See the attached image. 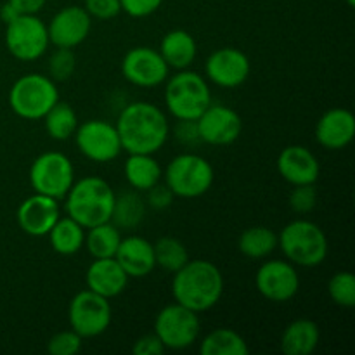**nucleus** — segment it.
Here are the masks:
<instances>
[{
  "label": "nucleus",
  "instance_id": "20e7f679",
  "mask_svg": "<svg viewBox=\"0 0 355 355\" xmlns=\"http://www.w3.org/2000/svg\"><path fill=\"white\" fill-rule=\"evenodd\" d=\"M277 248L293 266L318 267L329 252L328 238L318 224L305 218L290 222L277 234Z\"/></svg>",
  "mask_w": 355,
  "mask_h": 355
},
{
  "label": "nucleus",
  "instance_id": "c85d7f7f",
  "mask_svg": "<svg viewBox=\"0 0 355 355\" xmlns=\"http://www.w3.org/2000/svg\"><path fill=\"white\" fill-rule=\"evenodd\" d=\"M201 355H248L250 347L238 331L217 328L208 333L200 345Z\"/></svg>",
  "mask_w": 355,
  "mask_h": 355
},
{
  "label": "nucleus",
  "instance_id": "e433bc0d",
  "mask_svg": "<svg viewBox=\"0 0 355 355\" xmlns=\"http://www.w3.org/2000/svg\"><path fill=\"white\" fill-rule=\"evenodd\" d=\"M83 9L89 12L92 19L107 21L121 12V3L120 0H85Z\"/></svg>",
  "mask_w": 355,
  "mask_h": 355
},
{
  "label": "nucleus",
  "instance_id": "cd10ccee",
  "mask_svg": "<svg viewBox=\"0 0 355 355\" xmlns=\"http://www.w3.org/2000/svg\"><path fill=\"white\" fill-rule=\"evenodd\" d=\"M238 248L246 259L263 260L277 250V234L266 225H253L241 232Z\"/></svg>",
  "mask_w": 355,
  "mask_h": 355
},
{
  "label": "nucleus",
  "instance_id": "9d476101",
  "mask_svg": "<svg viewBox=\"0 0 355 355\" xmlns=\"http://www.w3.org/2000/svg\"><path fill=\"white\" fill-rule=\"evenodd\" d=\"M49 45L47 24L37 14H19L6 24V47L19 61H37Z\"/></svg>",
  "mask_w": 355,
  "mask_h": 355
},
{
  "label": "nucleus",
  "instance_id": "a211bd4d",
  "mask_svg": "<svg viewBox=\"0 0 355 355\" xmlns=\"http://www.w3.org/2000/svg\"><path fill=\"white\" fill-rule=\"evenodd\" d=\"M61 217L59 201L45 194H31L17 207L16 220L21 231L33 238H44L49 234L58 218Z\"/></svg>",
  "mask_w": 355,
  "mask_h": 355
},
{
  "label": "nucleus",
  "instance_id": "9b49d317",
  "mask_svg": "<svg viewBox=\"0 0 355 355\" xmlns=\"http://www.w3.org/2000/svg\"><path fill=\"white\" fill-rule=\"evenodd\" d=\"M111 319H113V309L110 300L94 293L89 288L78 291L69 302V326L82 338H96L103 335L110 328Z\"/></svg>",
  "mask_w": 355,
  "mask_h": 355
},
{
  "label": "nucleus",
  "instance_id": "4468645a",
  "mask_svg": "<svg viewBox=\"0 0 355 355\" xmlns=\"http://www.w3.org/2000/svg\"><path fill=\"white\" fill-rule=\"evenodd\" d=\"M121 75L128 83L141 89H155L166 82L170 68L159 51L153 47H134L121 59Z\"/></svg>",
  "mask_w": 355,
  "mask_h": 355
},
{
  "label": "nucleus",
  "instance_id": "ea45409f",
  "mask_svg": "<svg viewBox=\"0 0 355 355\" xmlns=\"http://www.w3.org/2000/svg\"><path fill=\"white\" fill-rule=\"evenodd\" d=\"M173 135H175L177 142L182 146H196L201 142L196 120H177Z\"/></svg>",
  "mask_w": 355,
  "mask_h": 355
},
{
  "label": "nucleus",
  "instance_id": "dca6fc26",
  "mask_svg": "<svg viewBox=\"0 0 355 355\" xmlns=\"http://www.w3.org/2000/svg\"><path fill=\"white\" fill-rule=\"evenodd\" d=\"M252 64L248 55L236 47H222L211 52L205 62V75L222 89H236L248 80Z\"/></svg>",
  "mask_w": 355,
  "mask_h": 355
},
{
  "label": "nucleus",
  "instance_id": "423d86ee",
  "mask_svg": "<svg viewBox=\"0 0 355 355\" xmlns=\"http://www.w3.org/2000/svg\"><path fill=\"white\" fill-rule=\"evenodd\" d=\"M165 184L175 198L194 200L211 189L215 180L214 166L196 153H182L170 159L163 172Z\"/></svg>",
  "mask_w": 355,
  "mask_h": 355
},
{
  "label": "nucleus",
  "instance_id": "2f4dec72",
  "mask_svg": "<svg viewBox=\"0 0 355 355\" xmlns=\"http://www.w3.org/2000/svg\"><path fill=\"white\" fill-rule=\"evenodd\" d=\"M155 248L156 267L163 269L165 272H177L180 267L189 262V252L180 239L173 236H163L153 245Z\"/></svg>",
  "mask_w": 355,
  "mask_h": 355
},
{
  "label": "nucleus",
  "instance_id": "0eeeda50",
  "mask_svg": "<svg viewBox=\"0 0 355 355\" xmlns=\"http://www.w3.org/2000/svg\"><path fill=\"white\" fill-rule=\"evenodd\" d=\"M59 101L54 80L40 73L19 76L9 90V106L23 120H42Z\"/></svg>",
  "mask_w": 355,
  "mask_h": 355
},
{
  "label": "nucleus",
  "instance_id": "4be33fe9",
  "mask_svg": "<svg viewBox=\"0 0 355 355\" xmlns=\"http://www.w3.org/2000/svg\"><path fill=\"white\" fill-rule=\"evenodd\" d=\"M114 259L120 263L121 269L127 272V276L134 277V279L149 276L156 267L153 243H149L142 236L121 238Z\"/></svg>",
  "mask_w": 355,
  "mask_h": 355
},
{
  "label": "nucleus",
  "instance_id": "39448f33",
  "mask_svg": "<svg viewBox=\"0 0 355 355\" xmlns=\"http://www.w3.org/2000/svg\"><path fill=\"white\" fill-rule=\"evenodd\" d=\"M211 104L208 82L193 69H180L165 82V106L175 120H198Z\"/></svg>",
  "mask_w": 355,
  "mask_h": 355
},
{
  "label": "nucleus",
  "instance_id": "ddd939ff",
  "mask_svg": "<svg viewBox=\"0 0 355 355\" xmlns=\"http://www.w3.org/2000/svg\"><path fill=\"white\" fill-rule=\"evenodd\" d=\"M255 286L266 300L286 304L300 291V274L290 260H267L257 270Z\"/></svg>",
  "mask_w": 355,
  "mask_h": 355
},
{
  "label": "nucleus",
  "instance_id": "bb28decb",
  "mask_svg": "<svg viewBox=\"0 0 355 355\" xmlns=\"http://www.w3.org/2000/svg\"><path fill=\"white\" fill-rule=\"evenodd\" d=\"M47 236L52 250L62 257L78 253L83 248V243H85V229L68 215L59 217Z\"/></svg>",
  "mask_w": 355,
  "mask_h": 355
},
{
  "label": "nucleus",
  "instance_id": "58836bf2",
  "mask_svg": "<svg viewBox=\"0 0 355 355\" xmlns=\"http://www.w3.org/2000/svg\"><path fill=\"white\" fill-rule=\"evenodd\" d=\"M121 10L130 17L141 19L155 14L162 7L163 0H120Z\"/></svg>",
  "mask_w": 355,
  "mask_h": 355
},
{
  "label": "nucleus",
  "instance_id": "393cba45",
  "mask_svg": "<svg viewBox=\"0 0 355 355\" xmlns=\"http://www.w3.org/2000/svg\"><path fill=\"white\" fill-rule=\"evenodd\" d=\"M123 173L128 186L139 193L151 189L153 186L162 182L163 177L162 165L153 155H128Z\"/></svg>",
  "mask_w": 355,
  "mask_h": 355
},
{
  "label": "nucleus",
  "instance_id": "a19ab883",
  "mask_svg": "<svg viewBox=\"0 0 355 355\" xmlns=\"http://www.w3.org/2000/svg\"><path fill=\"white\" fill-rule=\"evenodd\" d=\"M165 347L159 342L158 336L155 333L151 335H142L137 342L132 347V352L135 355H162L165 352Z\"/></svg>",
  "mask_w": 355,
  "mask_h": 355
},
{
  "label": "nucleus",
  "instance_id": "c9c22d12",
  "mask_svg": "<svg viewBox=\"0 0 355 355\" xmlns=\"http://www.w3.org/2000/svg\"><path fill=\"white\" fill-rule=\"evenodd\" d=\"M83 338L73 329L55 333L47 342V352L51 355H73L82 350Z\"/></svg>",
  "mask_w": 355,
  "mask_h": 355
},
{
  "label": "nucleus",
  "instance_id": "c756f323",
  "mask_svg": "<svg viewBox=\"0 0 355 355\" xmlns=\"http://www.w3.org/2000/svg\"><path fill=\"white\" fill-rule=\"evenodd\" d=\"M85 231L83 246L92 255V259H111V257L116 255L121 234L120 229L113 222H104V224L94 225V227L85 229Z\"/></svg>",
  "mask_w": 355,
  "mask_h": 355
},
{
  "label": "nucleus",
  "instance_id": "79ce46f5",
  "mask_svg": "<svg viewBox=\"0 0 355 355\" xmlns=\"http://www.w3.org/2000/svg\"><path fill=\"white\" fill-rule=\"evenodd\" d=\"M17 14H38L47 0H7Z\"/></svg>",
  "mask_w": 355,
  "mask_h": 355
},
{
  "label": "nucleus",
  "instance_id": "412c9836",
  "mask_svg": "<svg viewBox=\"0 0 355 355\" xmlns=\"http://www.w3.org/2000/svg\"><path fill=\"white\" fill-rule=\"evenodd\" d=\"M130 277L127 276L114 257L111 259H94L85 272V284L90 291L104 298L120 297Z\"/></svg>",
  "mask_w": 355,
  "mask_h": 355
},
{
  "label": "nucleus",
  "instance_id": "5701e85b",
  "mask_svg": "<svg viewBox=\"0 0 355 355\" xmlns=\"http://www.w3.org/2000/svg\"><path fill=\"white\" fill-rule=\"evenodd\" d=\"M159 54L170 69H187L198 54V44L193 35L186 30H172L162 38Z\"/></svg>",
  "mask_w": 355,
  "mask_h": 355
},
{
  "label": "nucleus",
  "instance_id": "f257e3e1",
  "mask_svg": "<svg viewBox=\"0 0 355 355\" xmlns=\"http://www.w3.org/2000/svg\"><path fill=\"white\" fill-rule=\"evenodd\" d=\"M121 149L128 155H155L166 144L170 125L162 107L148 101L127 104L114 123Z\"/></svg>",
  "mask_w": 355,
  "mask_h": 355
},
{
  "label": "nucleus",
  "instance_id": "4c0bfd02",
  "mask_svg": "<svg viewBox=\"0 0 355 355\" xmlns=\"http://www.w3.org/2000/svg\"><path fill=\"white\" fill-rule=\"evenodd\" d=\"M146 205L153 210H166V208L172 207L173 200V193L170 191V187L166 184L158 182L156 186H153L151 189L146 191Z\"/></svg>",
  "mask_w": 355,
  "mask_h": 355
},
{
  "label": "nucleus",
  "instance_id": "7c9ffc66",
  "mask_svg": "<svg viewBox=\"0 0 355 355\" xmlns=\"http://www.w3.org/2000/svg\"><path fill=\"white\" fill-rule=\"evenodd\" d=\"M42 120H44L45 132L54 141H68L78 128L76 111L73 110L71 104L61 103V101H58Z\"/></svg>",
  "mask_w": 355,
  "mask_h": 355
},
{
  "label": "nucleus",
  "instance_id": "f8f14e48",
  "mask_svg": "<svg viewBox=\"0 0 355 355\" xmlns=\"http://www.w3.org/2000/svg\"><path fill=\"white\" fill-rule=\"evenodd\" d=\"M73 137L80 153L90 162L110 163L123 151L116 127L106 120H89L78 123Z\"/></svg>",
  "mask_w": 355,
  "mask_h": 355
},
{
  "label": "nucleus",
  "instance_id": "37998d69",
  "mask_svg": "<svg viewBox=\"0 0 355 355\" xmlns=\"http://www.w3.org/2000/svg\"><path fill=\"white\" fill-rule=\"evenodd\" d=\"M16 16H19V14H17L16 10H14L12 7L9 6V2H6V3H3V6H2V9H0V17H2V21H3V23L7 24V23H9V21H12L14 17H16Z\"/></svg>",
  "mask_w": 355,
  "mask_h": 355
},
{
  "label": "nucleus",
  "instance_id": "6e6552de",
  "mask_svg": "<svg viewBox=\"0 0 355 355\" xmlns=\"http://www.w3.org/2000/svg\"><path fill=\"white\" fill-rule=\"evenodd\" d=\"M75 182V168L64 153L47 151L33 159L30 166V186L35 193L54 200H64Z\"/></svg>",
  "mask_w": 355,
  "mask_h": 355
},
{
  "label": "nucleus",
  "instance_id": "f3484780",
  "mask_svg": "<svg viewBox=\"0 0 355 355\" xmlns=\"http://www.w3.org/2000/svg\"><path fill=\"white\" fill-rule=\"evenodd\" d=\"M92 30V17L83 7L68 6L54 14L47 24L49 42L54 47L75 49L87 40Z\"/></svg>",
  "mask_w": 355,
  "mask_h": 355
},
{
  "label": "nucleus",
  "instance_id": "f704fd0d",
  "mask_svg": "<svg viewBox=\"0 0 355 355\" xmlns=\"http://www.w3.org/2000/svg\"><path fill=\"white\" fill-rule=\"evenodd\" d=\"M290 208L298 215L311 214L318 205V189L315 184H302V186H293V191L288 198Z\"/></svg>",
  "mask_w": 355,
  "mask_h": 355
},
{
  "label": "nucleus",
  "instance_id": "1a4fd4ad",
  "mask_svg": "<svg viewBox=\"0 0 355 355\" xmlns=\"http://www.w3.org/2000/svg\"><path fill=\"white\" fill-rule=\"evenodd\" d=\"M201 333L200 314L180 304H170L156 314L155 335L168 350H184L198 342Z\"/></svg>",
  "mask_w": 355,
  "mask_h": 355
},
{
  "label": "nucleus",
  "instance_id": "aec40b11",
  "mask_svg": "<svg viewBox=\"0 0 355 355\" xmlns=\"http://www.w3.org/2000/svg\"><path fill=\"white\" fill-rule=\"evenodd\" d=\"M277 172L291 186L315 184L321 173L318 156L305 146H288L277 156Z\"/></svg>",
  "mask_w": 355,
  "mask_h": 355
},
{
  "label": "nucleus",
  "instance_id": "c03bdc74",
  "mask_svg": "<svg viewBox=\"0 0 355 355\" xmlns=\"http://www.w3.org/2000/svg\"><path fill=\"white\" fill-rule=\"evenodd\" d=\"M345 2H347V6H349V7L355 6V0H345Z\"/></svg>",
  "mask_w": 355,
  "mask_h": 355
},
{
  "label": "nucleus",
  "instance_id": "a878e982",
  "mask_svg": "<svg viewBox=\"0 0 355 355\" xmlns=\"http://www.w3.org/2000/svg\"><path fill=\"white\" fill-rule=\"evenodd\" d=\"M148 205L141 196V193L135 189L125 191V193L116 194L113 205V214H111V222L118 229L130 231V229L139 227L146 217Z\"/></svg>",
  "mask_w": 355,
  "mask_h": 355
},
{
  "label": "nucleus",
  "instance_id": "473e14b6",
  "mask_svg": "<svg viewBox=\"0 0 355 355\" xmlns=\"http://www.w3.org/2000/svg\"><path fill=\"white\" fill-rule=\"evenodd\" d=\"M328 293L338 307L352 309L355 305V277L352 272L333 274L328 283Z\"/></svg>",
  "mask_w": 355,
  "mask_h": 355
},
{
  "label": "nucleus",
  "instance_id": "f03ea898",
  "mask_svg": "<svg viewBox=\"0 0 355 355\" xmlns=\"http://www.w3.org/2000/svg\"><path fill=\"white\" fill-rule=\"evenodd\" d=\"M224 276L210 260H191L173 272L172 295L177 304L203 314L220 302L224 295Z\"/></svg>",
  "mask_w": 355,
  "mask_h": 355
},
{
  "label": "nucleus",
  "instance_id": "2eb2a0df",
  "mask_svg": "<svg viewBox=\"0 0 355 355\" xmlns=\"http://www.w3.org/2000/svg\"><path fill=\"white\" fill-rule=\"evenodd\" d=\"M196 125L200 141L215 148L234 144L243 132V120L238 111L224 104L211 103L198 118Z\"/></svg>",
  "mask_w": 355,
  "mask_h": 355
},
{
  "label": "nucleus",
  "instance_id": "b1692460",
  "mask_svg": "<svg viewBox=\"0 0 355 355\" xmlns=\"http://www.w3.org/2000/svg\"><path fill=\"white\" fill-rule=\"evenodd\" d=\"M321 331L318 322L297 319L290 322L281 335V352L286 355H311L318 349Z\"/></svg>",
  "mask_w": 355,
  "mask_h": 355
},
{
  "label": "nucleus",
  "instance_id": "7ed1b4c3",
  "mask_svg": "<svg viewBox=\"0 0 355 355\" xmlns=\"http://www.w3.org/2000/svg\"><path fill=\"white\" fill-rule=\"evenodd\" d=\"M116 193L110 182L101 177H83L75 180L64 196L66 215L78 222L83 229L111 220Z\"/></svg>",
  "mask_w": 355,
  "mask_h": 355
},
{
  "label": "nucleus",
  "instance_id": "6ab92c4d",
  "mask_svg": "<svg viewBox=\"0 0 355 355\" xmlns=\"http://www.w3.org/2000/svg\"><path fill=\"white\" fill-rule=\"evenodd\" d=\"M355 137V118L345 107H331L315 123V141L328 151H342Z\"/></svg>",
  "mask_w": 355,
  "mask_h": 355
},
{
  "label": "nucleus",
  "instance_id": "72a5a7b5",
  "mask_svg": "<svg viewBox=\"0 0 355 355\" xmlns=\"http://www.w3.org/2000/svg\"><path fill=\"white\" fill-rule=\"evenodd\" d=\"M76 69V55L73 52V49H64V47H55V51L52 52L51 58L47 62V71L49 78L58 82H66L73 76Z\"/></svg>",
  "mask_w": 355,
  "mask_h": 355
}]
</instances>
